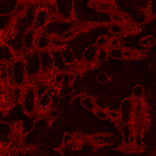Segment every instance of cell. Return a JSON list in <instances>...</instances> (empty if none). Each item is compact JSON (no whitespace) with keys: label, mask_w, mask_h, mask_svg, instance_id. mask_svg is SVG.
<instances>
[{"label":"cell","mask_w":156,"mask_h":156,"mask_svg":"<svg viewBox=\"0 0 156 156\" xmlns=\"http://www.w3.org/2000/svg\"><path fill=\"white\" fill-rule=\"evenodd\" d=\"M59 50H60L61 55H62L64 62L67 66H72L76 62V59H75L73 51L69 48H66V47H62Z\"/></svg>","instance_id":"obj_10"},{"label":"cell","mask_w":156,"mask_h":156,"mask_svg":"<svg viewBox=\"0 0 156 156\" xmlns=\"http://www.w3.org/2000/svg\"><path fill=\"white\" fill-rule=\"evenodd\" d=\"M94 114H95L96 116L98 118H99L100 119H102V120H105L108 118V113H107L106 111L102 109H98L96 108V110L94 111Z\"/></svg>","instance_id":"obj_23"},{"label":"cell","mask_w":156,"mask_h":156,"mask_svg":"<svg viewBox=\"0 0 156 156\" xmlns=\"http://www.w3.org/2000/svg\"><path fill=\"white\" fill-rule=\"evenodd\" d=\"M107 113H108V117H109L110 119H112V120H117L120 118V113H119V111L110 110V111L107 112Z\"/></svg>","instance_id":"obj_25"},{"label":"cell","mask_w":156,"mask_h":156,"mask_svg":"<svg viewBox=\"0 0 156 156\" xmlns=\"http://www.w3.org/2000/svg\"><path fill=\"white\" fill-rule=\"evenodd\" d=\"M51 46V39L46 35H40L36 41L35 48L38 51L49 49Z\"/></svg>","instance_id":"obj_11"},{"label":"cell","mask_w":156,"mask_h":156,"mask_svg":"<svg viewBox=\"0 0 156 156\" xmlns=\"http://www.w3.org/2000/svg\"><path fill=\"white\" fill-rule=\"evenodd\" d=\"M39 51L36 48L28 51V53L23 59L27 76H36L41 72Z\"/></svg>","instance_id":"obj_1"},{"label":"cell","mask_w":156,"mask_h":156,"mask_svg":"<svg viewBox=\"0 0 156 156\" xmlns=\"http://www.w3.org/2000/svg\"><path fill=\"white\" fill-rule=\"evenodd\" d=\"M40 62H41V72L49 73L54 70V64L51 50L46 49L39 51Z\"/></svg>","instance_id":"obj_4"},{"label":"cell","mask_w":156,"mask_h":156,"mask_svg":"<svg viewBox=\"0 0 156 156\" xmlns=\"http://www.w3.org/2000/svg\"><path fill=\"white\" fill-rule=\"evenodd\" d=\"M48 87H47L45 84L44 83H40L38 86L37 87V88H35V91H36V94H37V99H40L43 95H44L46 91L48 90Z\"/></svg>","instance_id":"obj_19"},{"label":"cell","mask_w":156,"mask_h":156,"mask_svg":"<svg viewBox=\"0 0 156 156\" xmlns=\"http://www.w3.org/2000/svg\"><path fill=\"white\" fill-rule=\"evenodd\" d=\"M1 58L2 60L9 62L12 58V52L8 46L2 47L1 49Z\"/></svg>","instance_id":"obj_14"},{"label":"cell","mask_w":156,"mask_h":156,"mask_svg":"<svg viewBox=\"0 0 156 156\" xmlns=\"http://www.w3.org/2000/svg\"><path fill=\"white\" fill-rule=\"evenodd\" d=\"M104 137H105V136H103V135L98 134V135H95V136H93L92 140H96V141H101V140H104Z\"/></svg>","instance_id":"obj_33"},{"label":"cell","mask_w":156,"mask_h":156,"mask_svg":"<svg viewBox=\"0 0 156 156\" xmlns=\"http://www.w3.org/2000/svg\"><path fill=\"white\" fill-rule=\"evenodd\" d=\"M98 9L101 11H108L111 7H110V4L107 2H101L98 4Z\"/></svg>","instance_id":"obj_29"},{"label":"cell","mask_w":156,"mask_h":156,"mask_svg":"<svg viewBox=\"0 0 156 156\" xmlns=\"http://www.w3.org/2000/svg\"><path fill=\"white\" fill-rule=\"evenodd\" d=\"M36 32L34 29H30L26 32L23 37V44L28 51H31L36 46Z\"/></svg>","instance_id":"obj_7"},{"label":"cell","mask_w":156,"mask_h":156,"mask_svg":"<svg viewBox=\"0 0 156 156\" xmlns=\"http://www.w3.org/2000/svg\"><path fill=\"white\" fill-rule=\"evenodd\" d=\"M154 44H155V40L151 35L146 36L140 41V44H141L142 46L146 47V48H151Z\"/></svg>","instance_id":"obj_15"},{"label":"cell","mask_w":156,"mask_h":156,"mask_svg":"<svg viewBox=\"0 0 156 156\" xmlns=\"http://www.w3.org/2000/svg\"><path fill=\"white\" fill-rule=\"evenodd\" d=\"M73 141V135H71L70 133H66L64 134L63 138H62V144H69L70 142Z\"/></svg>","instance_id":"obj_28"},{"label":"cell","mask_w":156,"mask_h":156,"mask_svg":"<svg viewBox=\"0 0 156 156\" xmlns=\"http://www.w3.org/2000/svg\"><path fill=\"white\" fill-rule=\"evenodd\" d=\"M76 75L73 73V72H71V73H68V80H69V83H73V82L75 81L76 80Z\"/></svg>","instance_id":"obj_31"},{"label":"cell","mask_w":156,"mask_h":156,"mask_svg":"<svg viewBox=\"0 0 156 156\" xmlns=\"http://www.w3.org/2000/svg\"><path fill=\"white\" fill-rule=\"evenodd\" d=\"M144 88L140 84H137V85L134 86L132 90V96H133V98L135 99H137V98H140L144 94Z\"/></svg>","instance_id":"obj_16"},{"label":"cell","mask_w":156,"mask_h":156,"mask_svg":"<svg viewBox=\"0 0 156 156\" xmlns=\"http://www.w3.org/2000/svg\"><path fill=\"white\" fill-rule=\"evenodd\" d=\"M51 55H52V58H53V64H54V69L58 71V73H63L67 70L68 66L62 58V55H61L60 50L55 49L51 50Z\"/></svg>","instance_id":"obj_6"},{"label":"cell","mask_w":156,"mask_h":156,"mask_svg":"<svg viewBox=\"0 0 156 156\" xmlns=\"http://www.w3.org/2000/svg\"><path fill=\"white\" fill-rule=\"evenodd\" d=\"M48 19H49V15L46 10H44V9L39 10L35 16L33 29L37 30V29L41 28L43 26L45 25Z\"/></svg>","instance_id":"obj_8"},{"label":"cell","mask_w":156,"mask_h":156,"mask_svg":"<svg viewBox=\"0 0 156 156\" xmlns=\"http://www.w3.org/2000/svg\"><path fill=\"white\" fill-rule=\"evenodd\" d=\"M108 29H109L110 32L113 34H120L121 32L123 30V27L121 26L119 23H112L108 26Z\"/></svg>","instance_id":"obj_20"},{"label":"cell","mask_w":156,"mask_h":156,"mask_svg":"<svg viewBox=\"0 0 156 156\" xmlns=\"http://www.w3.org/2000/svg\"><path fill=\"white\" fill-rule=\"evenodd\" d=\"M73 88L72 87L70 83H66V84H62L60 85V87L58 89V94L61 98L62 97H66V96H69V94H71L73 93Z\"/></svg>","instance_id":"obj_13"},{"label":"cell","mask_w":156,"mask_h":156,"mask_svg":"<svg viewBox=\"0 0 156 156\" xmlns=\"http://www.w3.org/2000/svg\"><path fill=\"white\" fill-rule=\"evenodd\" d=\"M22 105L26 114L31 115L35 112L37 109V98L36 94L35 88L28 87L25 89L22 94Z\"/></svg>","instance_id":"obj_2"},{"label":"cell","mask_w":156,"mask_h":156,"mask_svg":"<svg viewBox=\"0 0 156 156\" xmlns=\"http://www.w3.org/2000/svg\"><path fill=\"white\" fill-rule=\"evenodd\" d=\"M54 81L57 85H62L64 81V73H57L54 78Z\"/></svg>","instance_id":"obj_26"},{"label":"cell","mask_w":156,"mask_h":156,"mask_svg":"<svg viewBox=\"0 0 156 156\" xmlns=\"http://www.w3.org/2000/svg\"><path fill=\"white\" fill-rule=\"evenodd\" d=\"M80 104L83 108L90 112H94L97 108L94 98L90 96H84L80 100Z\"/></svg>","instance_id":"obj_12"},{"label":"cell","mask_w":156,"mask_h":156,"mask_svg":"<svg viewBox=\"0 0 156 156\" xmlns=\"http://www.w3.org/2000/svg\"><path fill=\"white\" fill-rule=\"evenodd\" d=\"M109 55L114 59L122 58V49L119 48H112L109 51Z\"/></svg>","instance_id":"obj_18"},{"label":"cell","mask_w":156,"mask_h":156,"mask_svg":"<svg viewBox=\"0 0 156 156\" xmlns=\"http://www.w3.org/2000/svg\"><path fill=\"white\" fill-rule=\"evenodd\" d=\"M95 79L99 83H101V84H104V83H105L107 81H108V77L105 73H104V72H99V73L96 75Z\"/></svg>","instance_id":"obj_22"},{"label":"cell","mask_w":156,"mask_h":156,"mask_svg":"<svg viewBox=\"0 0 156 156\" xmlns=\"http://www.w3.org/2000/svg\"><path fill=\"white\" fill-rule=\"evenodd\" d=\"M11 67H12V82L17 87L21 86L24 83L27 75L23 59L17 58L13 60Z\"/></svg>","instance_id":"obj_3"},{"label":"cell","mask_w":156,"mask_h":156,"mask_svg":"<svg viewBox=\"0 0 156 156\" xmlns=\"http://www.w3.org/2000/svg\"><path fill=\"white\" fill-rule=\"evenodd\" d=\"M98 52V48L95 45H90L87 47L83 53V61L86 63H93L97 59Z\"/></svg>","instance_id":"obj_9"},{"label":"cell","mask_w":156,"mask_h":156,"mask_svg":"<svg viewBox=\"0 0 156 156\" xmlns=\"http://www.w3.org/2000/svg\"><path fill=\"white\" fill-rule=\"evenodd\" d=\"M137 56V52L136 51H132L129 49L122 50V58L126 59H132Z\"/></svg>","instance_id":"obj_21"},{"label":"cell","mask_w":156,"mask_h":156,"mask_svg":"<svg viewBox=\"0 0 156 156\" xmlns=\"http://www.w3.org/2000/svg\"><path fill=\"white\" fill-rule=\"evenodd\" d=\"M119 40L117 38H115V37L110 39L109 41H108V44H109L110 46H112V48H116V47L119 45Z\"/></svg>","instance_id":"obj_30"},{"label":"cell","mask_w":156,"mask_h":156,"mask_svg":"<svg viewBox=\"0 0 156 156\" xmlns=\"http://www.w3.org/2000/svg\"><path fill=\"white\" fill-rule=\"evenodd\" d=\"M108 44V37L105 35H101L100 36V37H98L97 40H96L95 46L99 49V48H103L104 47H105Z\"/></svg>","instance_id":"obj_17"},{"label":"cell","mask_w":156,"mask_h":156,"mask_svg":"<svg viewBox=\"0 0 156 156\" xmlns=\"http://www.w3.org/2000/svg\"><path fill=\"white\" fill-rule=\"evenodd\" d=\"M107 55H108L107 51H105V49H104V48H99L98 52L97 59L98 61H105L107 58Z\"/></svg>","instance_id":"obj_24"},{"label":"cell","mask_w":156,"mask_h":156,"mask_svg":"<svg viewBox=\"0 0 156 156\" xmlns=\"http://www.w3.org/2000/svg\"><path fill=\"white\" fill-rule=\"evenodd\" d=\"M128 140H129V144H134L135 140H136V135H134L133 133H130L128 137Z\"/></svg>","instance_id":"obj_32"},{"label":"cell","mask_w":156,"mask_h":156,"mask_svg":"<svg viewBox=\"0 0 156 156\" xmlns=\"http://www.w3.org/2000/svg\"><path fill=\"white\" fill-rule=\"evenodd\" d=\"M111 20H112V21L113 22V23H119L123 22V18H122V15H119L118 14V13H115V12H114L113 14L112 15V16H111Z\"/></svg>","instance_id":"obj_27"},{"label":"cell","mask_w":156,"mask_h":156,"mask_svg":"<svg viewBox=\"0 0 156 156\" xmlns=\"http://www.w3.org/2000/svg\"><path fill=\"white\" fill-rule=\"evenodd\" d=\"M73 34H74V31L67 32V33H66V34H64V35H62V39H67V38H69V37H72V36L73 35Z\"/></svg>","instance_id":"obj_34"},{"label":"cell","mask_w":156,"mask_h":156,"mask_svg":"<svg viewBox=\"0 0 156 156\" xmlns=\"http://www.w3.org/2000/svg\"><path fill=\"white\" fill-rule=\"evenodd\" d=\"M133 111H134V105L133 101L130 98H125L121 103L120 109L119 111L120 113V118H122L124 122H127L130 119Z\"/></svg>","instance_id":"obj_5"}]
</instances>
